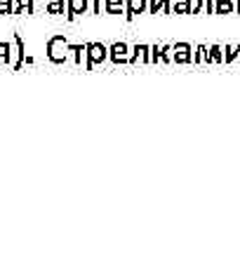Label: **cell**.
<instances>
[{
  "label": "cell",
  "mask_w": 240,
  "mask_h": 254,
  "mask_svg": "<svg viewBox=\"0 0 240 254\" xmlns=\"http://www.w3.org/2000/svg\"><path fill=\"white\" fill-rule=\"evenodd\" d=\"M12 47H9V43H0V62H5L9 64V59H12Z\"/></svg>",
  "instance_id": "cell-1"
},
{
  "label": "cell",
  "mask_w": 240,
  "mask_h": 254,
  "mask_svg": "<svg viewBox=\"0 0 240 254\" xmlns=\"http://www.w3.org/2000/svg\"><path fill=\"white\" fill-rule=\"evenodd\" d=\"M0 14H12V0H0Z\"/></svg>",
  "instance_id": "cell-2"
},
{
  "label": "cell",
  "mask_w": 240,
  "mask_h": 254,
  "mask_svg": "<svg viewBox=\"0 0 240 254\" xmlns=\"http://www.w3.org/2000/svg\"><path fill=\"white\" fill-rule=\"evenodd\" d=\"M31 5H33V0H19L17 14H21V12H24V7H26V9H31Z\"/></svg>",
  "instance_id": "cell-3"
}]
</instances>
